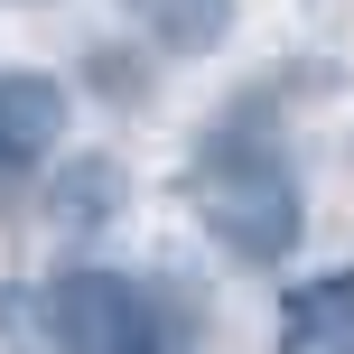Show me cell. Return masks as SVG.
<instances>
[{
  "label": "cell",
  "mask_w": 354,
  "mask_h": 354,
  "mask_svg": "<svg viewBox=\"0 0 354 354\" xmlns=\"http://www.w3.org/2000/svg\"><path fill=\"white\" fill-rule=\"evenodd\" d=\"M187 205H196V224H205L233 261H252V270L299 243V177H289V159L270 140H252V131H214V140L196 149Z\"/></svg>",
  "instance_id": "1"
},
{
  "label": "cell",
  "mask_w": 354,
  "mask_h": 354,
  "mask_svg": "<svg viewBox=\"0 0 354 354\" xmlns=\"http://www.w3.org/2000/svg\"><path fill=\"white\" fill-rule=\"evenodd\" d=\"M47 326L66 354H196L187 317L131 270H66L47 289Z\"/></svg>",
  "instance_id": "2"
},
{
  "label": "cell",
  "mask_w": 354,
  "mask_h": 354,
  "mask_svg": "<svg viewBox=\"0 0 354 354\" xmlns=\"http://www.w3.org/2000/svg\"><path fill=\"white\" fill-rule=\"evenodd\" d=\"M66 140V84L56 75H0V177L56 159Z\"/></svg>",
  "instance_id": "3"
},
{
  "label": "cell",
  "mask_w": 354,
  "mask_h": 354,
  "mask_svg": "<svg viewBox=\"0 0 354 354\" xmlns=\"http://www.w3.org/2000/svg\"><path fill=\"white\" fill-rule=\"evenodd\" d=\"M280 354H354V270H317L280 299Z\"/></svg>",
  "instance_id": "4"
},
{
  "label": "cell",
  "mask_w": 354,
  "mask_h": 354,
  "mask_svg": "<svg viewBox=\"0 0 354 354\" xmlns=\"http://www.w3.org/2000/svg\"><path fill=\"white\" fill-rule=\"evenodd\" d=\"M140 10V28L159 37L168 56H205V47H224V28H233V0H131Z\"/></svg>",
  "instance_id": "5"
}]
</instances>
